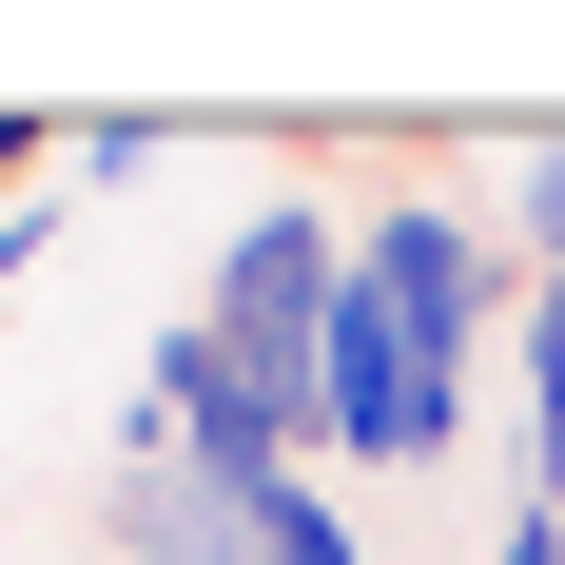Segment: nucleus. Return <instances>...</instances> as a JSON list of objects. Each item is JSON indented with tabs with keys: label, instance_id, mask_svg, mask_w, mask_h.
Here are the masks:
<instances>
[{
	"label": "nucleus",
	"instance_id": "f257e3e1",
	"mask_svg": "<svg viewBox=\"0 0 565 565\" xmlns=\"http://www.w3.org/2000/svg\"><path fill=\"white\" fill-rule=\"evenodd\" d=\"M137 391L175 409V468H195L215 508L292 488V449H312V391H274V371H254V351L215 332V312H195V332H157V371H137Z\"/></svg>",
	"mask_w": 565,
	"mask_h": 565
},
{
	"label": "nucleus",
	"instance_id": "f03ea898",
	"mask_svg": "<svg viewBox=\"0 0 565 565\" xmlns=\"http://www.w3.org/2000/svg\"><path fill=\"white\" fill-rule=\"evenodd\" d=\"M449 409H468V371H429L371 292H332V332H312V449L332 468H429Z\"/></svg>",
	"mask_w": 565,
	"mask_h": 565
},
{
	"label": "nucleus",
	"instance_id": "7ed1b4c3",
	"mask_svg": "<svg viewBox=\"0 0 565 565\" xmlns=\"http://www.w3.org/2000/svg\"><path fill=\"white\" fill-rule=\"evenodd\" d=\"M332 292H351L332 195H254V215H234V254H215V332L254 351L274 391H312V332H332Z\"/></svg>",
	"mask_w": 565,
	"mask_h": 565
},
{
	"label": "nucleus",
	"instance_id": "20e7f679",
	"mask_svg": "<svg viewBox=\"0 0 565 565\" xmlns=\"http://www.w3.org/2000/svg\"><path fill=\"white\" fill-rule=\"evenodd\" d=\"M351 292H371L429 371H468V351H488V234H468V195H371V215H351Z\"/></svg>",
	"mask_w": 565,
	"mask_h": 565
},
{
	"label": "nucleus",
	"instance_id": "39448f33",
	"mask_svg": "<svg viewBox=\"0 0 565 565\" xmlns=\"http://www.w3.org/2000/svg\"><path fill=\"white\" fill-rule=\"evenodd\" d=\"M234 546H254V565H371V526L292 468V488H254V508H234Z\"/></svg>",
	"mask_w": 565,
	"mask_h": 565
},
{
	"label": "nucleus",
	"instance_id": "423d86ee",
	"mask_svg": "<svg viewBox=\"0 0 565 565\" xmlns=\"http://www.w3.org/2000/svg\"><path fill=\"white\" fill-rule=\"evenodd\" d=\"M526 508H565V274H526Z\"/></svg>",
	"mask_w": 565,
	"mask_h": 565
},
{
	"label": "nucleus",
	"instance_id": "0eeeda50",
	"mask_svg": "<svg viewBox=\"0 0 565 565\" xmlns=\"http://www.w3.org/2000/svg\"><path fill=\"white\" fill-rule=\"evenodd\" d=\"M508 215H526V254L565 274V137H526V157H508Z\"/></svg>",
	"mask_w": 565,
	"mask_h": 565
},
{
	"label": "nucleus",
	"instance_id": "6e6552de",
	"mask_svg": "<svg viewBox=\"0 0 565 565\" xmlns=\"http://www.w3.org/2000/svg\"><path fill=\"white\" fill-rule=\"evenodd\" d=\"M58 157H78V117H20V98H0V175H58Z\"/></svg>",
	"mask_w": 565,
	"mask_h": 565
},
{
	"label": "nucleus",
	"instance_id": "1a4fd4ad",
	"mask_svg": "<svg viewBox=\"0 0 565 565\" xmlns=\"http://www.w3.org/2000/svg\"><path fill=\"white\" fill-rule=\"evenodd\" d=\"M40 254H58V195H0V292L40 274Z\"/></svg>",
	"mask_w": 565,
	"mask_h": 565
},
{
	"label": "nucleus",
	"instance_id": "9d476101",
	"mask_svg": "<svg viewBox=\"0 0 565 565\" xmlns=\"http://www.w3.org/2000/svg\"><path fill=\"white\" fill-rule=\"evenodd\" d=\"M488 565H565V508H508V546H488Z\"/></svg>",
	"mask_w": 565,
	"mask_h": 565
},
{
	"label": "nucleus",
	"instance_id": "9b49d317",
	"mask_svg": "<svg viewBox=\"0 0 565 565\" xmlns=\"http://www.w3.org/2000/svg\"><path fill=\"white\" fill-rule=\"evenodd\" d=\"M98 565H117V546H98Z\"/></svg>",
	"mask_w": 565,
	"mask_h": 565
}]
</instances>
